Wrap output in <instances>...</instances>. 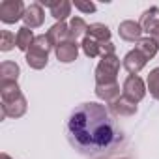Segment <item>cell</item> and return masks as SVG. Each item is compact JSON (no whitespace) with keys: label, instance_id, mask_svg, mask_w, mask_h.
Instances as JSON below:
<instances>
[{"label":"cell","instance_id":"cell-1","mask_svg":"<svg viewBox=\"0 0 159 159\" xmlns=\"http://www.w3.org/2000/svg\"><path fill=\"white\" fill-rule=\"evenodd\" d=\"M122 131L114 124L111 111L101 103L79 105L67 120V140L84 155L101 153L122 140Z\"/></svg>","mask_w":159,"mask_h":159},{"label":"cell","instance_id":"cell-2","mask_svg":"<svg viewBox=\"0 0 159 159\" xmlns=\"http://www.w3.org/2000/svg\"><path fill=\"white\" fill-rule=\"evenodd\" d=\"M52 43L51 39L47 38V34H39L36 36L34 43L30 45V49L26 51V64L32 67V69H43L49 62V52H51Z\"/></svg>","mask_w":159,"mask_h":159},{"label":"cell","instance_id":"cell-3","mask_svg":"<svg viewBox=\"0 0 159 159\" xmlns=\"http://www.w3.org/2000/svg\"><path fill=\"white\" fill-rule=\"evenodd\" d=\"M118 71H120V58L116 54L101 58L98 67H96V84H112V83H116Z\"/></svg>","mask_w":159,"mask_h":159},{"label":"cell","instance_id":"cell-4","mask_svg":"<svg viewBox=\"0 0 159 159\" xmlns=\"http://www.w3.org/2000/svg\"><path fill=\"white\" fill-rule=\"evenodd\" d=\"M25 4L23 0H4L0 2V21L6 23V25H13L19 19L25 17Z\"/></svg>","mask_w":159,"mask_h":159},{"label":"cell","instance_id":"cell-5","mask_svg":"<svg viewBox=\"0 0 159 159\" xmlns=\"http://www.w3.org/2000/svg\"><path fill=\"white\" fill-rule=\"evenodd\" d=\"M124 98H127L129 101L133 103H139L144 99L146 96V86H144V81L139 77V75H129L125 81H124Z\"/></svg>","mask_w":159,"mask_h":159},{"label":"cell","instance_id":"cell-6","mask_svg":"<svg viewBox=\"0 0 159 159\" xmlns=\"http://www.w3.org/2000/svg\"><path fill=\"white\" fill-rule=\"evenodd\" d=\"M26 98L21 94L15 99L2 101V118H21L26 112Z\"/></svg>","mask_w":159,"mask_h":159},{"label":"cell","instance_id":"cell-7","mask_svg":"<svg viewBox=\"0 0 159 159\" xmlns=\"http://www.w3.org/2000/svg\"><path fill=\"white\" fill-rule=\"evenodd\" d=\"M23 21H25V26L30 28V30H32V28H39V26L43 25V21H45L43 6H41L39 2H34V4L26 6V11H25Z\"/></svg>","mask_w":159,"mask_h":159},{"label":"cell","instance_id":"cell-8","mask_svg":"<svg viewBox=\"0 0 159 159\" xmlns=\"http://www.w3.org/2000/svg\"><path fill=\"white\" fill-rule=\"evenodd\" d=\"M39 4L41 6H47L51 10V15L58 23H64V19L71 13V6H73L69 0H41Z\"/></svg>","mask_w":159,"mask_h":159},{"label":"cell","instance_id":"cell-9","mask_svg":"<svg viewBox=\"0 0 159 159\" xmlns=\"http://www.w3.org/2000/svg\"><path fill=\"white\" fill-rule=\"evenodd\" d=\"M118 34L124 41H137L139 43L142 39V26H140V23H135V21H124L118 26Z\"/></svg>","mask_w":159,"mask_h":159},{"label":"cell","instance_id":"cell-10","mask_svg":"<svg viewBox=\"0 0 159 159\" xmlns=\"http://www.w3.org/2000/svg\"><path fill=\"white\" fill-rule=\"evenodd\" d=\"M140 26H142V32H146L148 36H153L159 30V8L152 6L150 10H146L140 17Z\"/></svg>","mask_w":159,"mask_h":159},{"label":"cell","instance_id":"cell-11","mask_svg":"<svg viewBox=\"0 0 159 159\" xmlns=\"http://www.w3.org/2000/svg\"><path fill=\"white\" fill-rule=\"evenodd\" d=\"M146 56L140 52V51H137V49H133V51H129L125 56H124V67L131 73V75H137L144 66H146Z\"/></svg>","mask_w":159,"mask_h":159},{"label":"cell","instance_id":"cell-12","mask_svg":"<svg viewBox=\"0 0 159 159\" xmlns=\"http://www.w3.org/2000/svg\"><path fill=\"white\" fill-rule=\"evenodd\" d=\"M54 52L60 62L71 64L79 56V45H77V41H66V43H60L58 47H54Z\"/></svg>","mask_w":159,"mask_h":159},{"label":"cell","instance_id":"cell-13","mask_svg":"<svg viewBox=\"0 0 159 159\" xmlns=\"http://www.w3.org/2000/svg\"><path fill=\"white\" fill-rule=\"evenodd\" d=\"M47 38L51 39L52 47H58L60 43H66V41H71V36H69V25L66 23H56L49 28L47 32Z\"/></svg>","mask_w":159,"mask_h":159},{"label":"cell","instance_id":"cell-14","mask_svg":"<svg viewBox=\"0 0 159 159\" xmlns=\"http://www.w3.org/2000/svg\"><path fill=\"white\" fill-rule=\"evenodd\" d=\"M109 111L114 114V116H133L137 112V103L129 101L127 98L120 96L116 101H112L109 105Z\"/></svg>","mask_w":159,"mask_h":159},{"label":"cell","instance_id":"cell-15","mask_svg":"<svg viewBox=\"0 0 159 159\" xmlns=\"http://www.w3.org/2000/svg\"><path fill=\"white\" fill-rule=\"evenodd\" d=\"M96 96L99 99H103L105 103H112L120 98V84L112 83V84H96Z\"/></svg>","mask_w":159,"mask_h":159},{"label":"cell","instance_id":"cell-16","mask_svg":"<svg viewBox=\"0 0 159 159\" xmlns=\"http://www.w3.org/2000/svg\"><path fill=\"white\" fill-rule=\"evenodd\" d=\"M19 75H21V69L15 62L6 60L0 64V83H17Z\"/></svg>","mask_w":159,"mask_h":159},{"label":"cell","instance_id":"cell-17","mask_svg":"<svg viewBox=\"0 0 159 159\" xmlns=\"http://www.w3.org/2000/svg\"><path fill=\"white\" fill-rule=\"evenodd\" d=\"M86 36L94 38L96 41L99 43H109L111 41V30L107 25H101V23H94V25H88V32Z\"/></svg>","mask_w":159,"mask_h":159},{"label":"cell","instance_id":"cell-18","mask_svg":"<svg viewBox=\"0 0 159 159\" xmlns=\"http://www.w3.org/2000/svg\"><path fill=\"white\" fill-rule=\"evenodd\" d=\"M103 45H105V43L96 41V39L90 38V36H84V38H83V43H81V49H83V52H84L88 58H96V56H101Z\"/></svg>","mask_w":159,"mask_h":159},{"label":"cell","instance_id":"cell-19","mask_svg":"<svg viewBox=\"0 0 159 159\" xmlns=\"http://www.w3.org/2000/svg\"><path fill=\"white\" fill-rule=\"evenodd\" d=\"M137 51H140L144 56H146V60H150V58H153L155 54H157V49H159V43L153 39V38H150V36H146V38H142L139 43H137V47H135Z\"/></svg>","mask_w":159,"mask_h":159},{"label":"cell","instance_id":"cell-20","mask_svg":"<svg viewBox=\"0 0 159 159\" xmlns=\"http://www.w3.org/2000/svg\"><path fill=\"white\" fill-rule=\"evenodd\" d=\"M88 32V25L84 23L83 17H73L71 23H69V36H71V41H77V38L81 36H86Z\"/></svg>","mask_w":159,"mask_h":159},{"label":"cell","instance_id":"cell-21","mask_svg":"<svg viewBox=\"0 0 159 159\" xmlns=\"http://www.w3.org/2000/svg\"><path fill=\"white\" fill-rule=\"evenodd\" d=\"M34 39H36V36L32 34L30 28H26V26L19 28V32H17V49L26 52L30 49V45L34 43Z\"/></svg>","mask_w":159,"mask_h":159},{"label":"cell","instance_id":"cell-22","mask_svg":"<svg viewBox=\"0 0 159 159\" xmlns=\"http://www.w3.org/2000/svg\"><path fill=\"white\" fill-rule=\"evenodd\" d=\"M19 96H21V88L17 83H0V98H2V101L15 99Z\"/></svg>","mask_w":159,"mask_h":159},{"label":"cell","instance_id":"cell-23","mask_svg":"<svg viewBox=\"0 0 159 159\" xmlns=\"http://www.w3.org/2000/svg\"><path fill=\"white\" fill-rule=\"evenodd\" d=\"M13 45H17V34H11L10 30L0 32V51H11Z\"/></svg>","mask_w":159,"mask_h":159},{"label":"cell","instance_id":"cell-24","mask_svg":"<svg viewBox=\"0 0 159 159\" xmlns=\"http://www.w3.org/2000/svg\"><path fill=\"white\" fill-rule=\"evenodd\" d=\"M148 90H150V94H152V98H155V99H159V67H155V69H152L150 71V75H148Z\"/></svg>","mask_w":159,"mask_h":159},{"label":"cell","instance_id":"cell-25","mask_svg":"<svg viewBox=\"0 0 159 159\" xmlns=\"http://www.w3.org/2000/svg\"><path fill=\"white\" fill-rule=\"evenodd\" d=\"M73 6H75L77 10L84 11V13H94V11H96V4H94V2H83V0H75Z\"/></svg>","mask_w":159,"mask_h":159},{"label":"cell","instance_id":"cell-26","mask_svg":"<svg viewBox=\"0 0 159 159\" xmlns=\"http://www.w3.org/2000/svg\"><path fill=\"white\" fill-rule=\"evenodd\" d=\"M150 38H153V39H155V41H157V43H159V30H157V32H155V34H153V36H150Z\"/></svg>","mask_w":159,"mask_h":159},{"label":"cell","instance_id":"cell-27","mask_svg":"<svg viewBox=\"0 0 159 159\" xmlns=\"http://www.w3.org/2000/svg\"><path fill=\"white\" fill-rule=\"evenodd\" d=\"M0 159H11V157H10L8 153H0Z\"/></svg>","mask_w":159,"mask_h":159},{"label":"cell","instance_id":"cell-28","mask_svg":"<svg viewBox=\"0 0 159 159\" xmlns=\"http://www.w3.org/2000/svg\"><path fill=\"white\" fill-rule=\"evenodd\" d=\"M118 159H127V157H118Z\"/></svg>","mask_w":159,"mask_h":159}]
</instances>
